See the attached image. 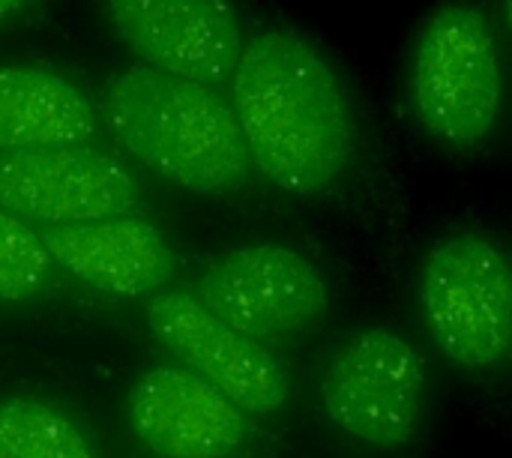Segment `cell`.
I'll list each match as a JSON object with an SVG mask.
<instances>
[{"label": "cell", "instance_id": "cell-7", "mask_svg": "<svg viewBox=\"0 0 512 458\" xmlns=\"http://www.w3.org/2000/svg\"><path fill=\"white\" fill-rule=\"evenodd\" d=\"M138 201L135 174L99 147L0 153V207L24 222L84 225L126 216Z\"/></svg>", "mask_w": 512, "mask_h": 458}, {"label": "cell", "instance_id": "cell-2", "mask_svg": "<svg viewBox=\"0 0 512 458\" xmlns=\"http://www.w3.org/2000/svg\"><path fill=\"white\" fill-rule=\"evenodd\" d=\"M99 114L120 147L186 192L225 195L249 177L237 114L213 87L135 63L105 78Z\"/></svg>", "mask_w": 512, "mask_h": 458}, {"label": "cell", "instance_id": "cell-9", "mask_svg": "<svg viewBox=\"0 0 512 458\" xmlns=\"http://www.w3.org/2000/svg\"><path fill=\"white\" fill-rule=\"evenodd\" d=\"M153 339L183 369L222 390L252 417H276L288 405V378L276 357L255 339L219 321L195 294L159 291L147 303Z\"/></svg>", "mask_w": 512, "mask_h": 458}, {"label": "cell", "instance_id": "cell-6", "mask_svg": "<svg viewBox=\"0 0 512 458\" xmlns=\"http://www.w3.org/2000/svg\"><path fill=\"white\" fill-rule=\"evenodd\" d=\"M195 297L261 345L309 333L330 309L324 270L282 243H249L219 255L201 273Z\"/></svg>", "mask_w": 512, "mask_h": 458}, {"label": "cell", "instance_id": "cell-5", "mask_svg": "<svg viewBox=\"0 0 512 458\" xmlns=\"http://www.w3.org/2000/svg\"><path fill=\"white\" fill-rule=\"evenodd\" d=\"M426 384V360L414 342L390 327H369L330 357L318 399L327 423L345 438L399 450L423 423Z\"/></svg>", "mask_w": 512, "mask_h": 458}, {"label": "cell", "instance_id": "cell-12", "mask_svg": "<svg viewBox=\"0 0 512 458\" xmlns=\"http://www.w3.org/2000/svg\"><path fill=\"white\" fill-rule=\"evenodd\" d=\"M96 129L93 102L69 78L39 66H0V153L81 147Z\"/></svg>", "mask_w": 512, "mask_h": 458}, {"label": "cell", "instance_id": "cell-3", "mask_svg": "<svg viewBox=\"0 0 512 458\" xmlns=\"http://www.w3.org/2000/svg\"><path fill=\"white\" fill-rule=\"evenodd\" d=\"M408 102L423 132L450 153H477L492 141L504 63L495 30L474 3H447L423 24L408 60Z\"/></svg>", "mask_w": 512, "mask_h": 458}, {"label": "cell", "instance_id": "cell-8", "mask_svg": "<svg viewBox=\"0 0 512 458\" xmlns=\"http://www.w3.org/2000/svg\"><path fill=\"white\" fill-rule=\"evenodd\" d=\"M117 39L141 66L219 90L246 48L234 0H102Z\"/></svg>", "mask_w": 512, "mask_h": 458}, {"label": "cell", "instance_id": "cell-15", "mask_svg": "<svg viewBox=\"0 0 512 458\" xmlns=\"http://www.w3.org/2000/svg\"><path fill=\"white\" fill-rule=\"evenodd\" d=\"M24 6H27V0H0V21H6L9 15H15Z\"/></svg>", "mask_w": 512, "mask_h": 458}, {"label": "cell", "instance_id": "cell-14", "mask_svg": "<svg viewBox=\"0 0 512 458\" xmlns=\"http://www.w3.org/2000/svg\"><path fill=\"white\" fill-rule=\"evenodd\" d=\"M51 255L24 219L0 207V303H24L51 279Z\"/></svg>", "mask_w": 512, "mask_h": 458}, {"label": "cell", "instance_id": "cell-11", "mask_svg": "<svg viewBox=\"0 0 512 458\" xmlns=\"http://www.w3.org/2000/svg\"><path fill=\"white\" fill-rule=\"evenodd\" d=\"M51 261L93 291L138 300L165 288L174 255L165 234L141 216H111L42 234Z\"/></svg>", "mask_w": 512, "mask_h": 458}, {"label": "cell", "instance_id": "cell-10", "mask_svg": "<svg viewBox=\"0 0 512 458\" xmlns=\"http://www.w3.org/2000/svg\"><path fill=\"white\" fill-rule=\"evenodd\" d=\"M249 414L183 366L147 369L129 396L135 438L159 458H225L243 447Z\"/></svg>", "mask_w": 512, "mask_h": 458}, {"label": "cell", "instance_id": "cell-1", "mask_svg": "<svg viewBox=\"0 0 512 458\" xmlns=\"http://www.w3.org/2000/svg\"><path fill=\"white\" fill-rule=\"evenodd\" d=\"M249 162L294 198L330 192L351 168L357 123L336 63L294 30L252 36L231 78Z\"/></svg>", "mask_w": 512, "mask_h": 458}, {"label": "cell", "instance_id": "cell-13", "mask_svg": "<svg viewBox=\"0 0 512 458\" xmlns=\"http://www.w3.org/2000/svg\"><path fill=\"white\" fill-rule=\"evenodd\" d=\"M0 458H96L78 423L39 399L0 402Z\"/></svg>", "mask_w": 512, "mask_h": 458}, {"label": "cell", "instance_id": "cell-16", "mask_svg": "<svg viewBox=\"0 0 512 458\" xmlns=\"http://www.w3.org/2000/svg\"><path fill=\"white\" fill-rule=\"evenodd\" d=\"M504 18H507V24H510L512 30V0H504Z\"/></svg>", "mask_w": 512, "mask_h": 458}, {"label": "cell", "instance_id": "cell-4", "mask_svg": "<svg viewBox=\"0 0 512 458\" xmlns=\"http://www.w3.org/2000/svg\"><path fill=\"white\" fill-rule=\"evenodd\" d=\"M417 300L435 348L459 369L489 372L510 354L512 264L495 237H441L423 258Z\"/></svg>", "mask_w": 512, "mask_h": 458}]
</instances>
